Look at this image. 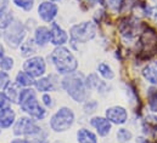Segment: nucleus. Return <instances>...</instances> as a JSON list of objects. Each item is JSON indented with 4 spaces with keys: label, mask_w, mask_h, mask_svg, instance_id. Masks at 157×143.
Here are the masks:
<instances>
[{
    "label": "nucleus",
    "mask_w": 157,
    "mask_h": 143,
    "mask_svg": "<svg viewBox=\"0 0 157 143\" xmlns=\"http://www.w3.org/2000/svg\"><path fill=\"white\" fill-rule=\"evenodd\" d=\"M17 106L26 115L36 119L37 121H43L48 116V109L41 105L38 98V92L34 87L21 89Z\"/></svg>",
    "instance_id": "obj_1"
},
{
    "label": "nucleus",
    "mask_w": 157,
    "mask_h": 143,
    "mask_svg": "<svg viewBox=\"0 0 157 143\" xmlns=\"http://www.w3.org/2000/svg\"><path fill=\"white\" fill-rule=\"evenodd\" d=\"M49 58L59 75L65 76L78 71L79 61L77 60L76 55L72 52V50L67 46L54 47Z\"/></svg>",
    "instance_id": "obj_2"
},
{
    "label": "nucleus",
    "mask_w": 157,
    "mask_h": 143,
    "mask_svg": "<svg viewBox=\"0 0 157 143\" xmlns=\"http://www.w3.org/2000/svg\"><path fill=\"white\" fill-rule=\"evenodd\" d=\"M61 89L77 103H84L89 100L90 90L86 86L85 75L79 72L62 76Z\"/></svg>",
    "instance_id": "obj_3"
},
{
    "label": "nucleus",
    "mask_w": 157,
    "mask_h": 143,
    "mask_svg": "<svg viewBox=\"0 0 157 143\" xmlns=\"http://www.w3.org/2000/svg\"><path fill=\"white\" fill-rule=\"evenodd\" d=\"M76 123V113L71 107L62 106L49 119V129L55 134H63L70 131Z\"/></svg>",
    "instance_id": "obj_4"
},
{
    "label": "nucleus",
    "mask_w": 157,
    "mask_h": 143,
    "mask_svg": "<svg viewBox=\"0 0 157 143\" xmlns=\"http://www.w3.org/2000/svg\"><path fill=\"white\" fill-rule=\"evenodd\" d=\"M70 41L75 44H86L91 41L98 34V24L94 21H84L71 26L70 31Z\"/></svg>",
    "instance_id": "obj_5"
},
{
    "label": "nucleus",
    "mask_w": 157,
    "mask_h": 143,
    "mask_svg": "<svg viewBox=\"0 0 157 143\" xmlns=\"http://www.w3.org/2000/svg\"><path fill=\"white\" fill-rule=\"evenodd\" d=\"M43 127L38 124V121L28 115H22L16 119L12 126V134L16 137L33 138L43 132Z\"/></svg>",
    "instance_id": "obj_6"
},
{
    "label": "nucleus",
    "mask_w": 157,
    "mask_h": 143,
    "mask_svg": "<svg viewBox=\"0 0 157 143\" xmlns=\"http://www.w3.org/2000/svg\"><path fill=\"white\" fill-rule=\"evenodd\" d=\"M27 29L23 22H21L20 20H15V22L6 29L2 32L1 38H2V42L12 49H20V46L22 45V42L27 39Z\"/></svg>",
    "instance_id": "obj_7"
},
{
    "label": "nucleus",
    "mask_w": 157,
    "mask_h": 143,
    "mask_svg": "<svg viewBox=\"0 0 157 143\" xmlns=\"http://www.w3.org/2000/svg\"><path fill=\"white\" fill-rule=\"evenodd\" d=\"M46 60L39 55H34L29 58H26L22 63V71L32 75L34 79H39L46 75Z\"/></svg>",
    "instance_id": "obj_8"
},
{
    "label": "nucleus",
    "mask_w": 157,
    "mask_h": 143,
    "mask_svg": "<svg viewBox=\"0 0 157 143\" xmlns=\"http://www.w3.org/2000/svg\"><path fill=\"white\" fill-rule=\"evenodd\" d=\"M59 5L51 0H44L38 4L37 6V13L41 22L51 24L55 22L56 17L59 16Z\"/></svg>",
    "instance_id": "obj_9"
},
{
    "label": "nucleus",
    "mask_w": 157,
    "mask_h": 143,
    "mask_svg": "<svg viewBox=\"0 0 157 143\" xmlns=\"http://www.w3.org/2000/svg\"><path fill=\"white\" fill-rule=\"evenodd\" d=\"M59 87H61V80L59 78V74H46L36 80L34 89L38 94H46V92H54Z\"/></svg>",
    "instance_id": "obj_10"
},
{
    "label": "nucleus",
    "mask_w": 157,
    "mask_h": 143,
    "mask_svg": "<svg viewBox=\"0 0 157 143\" xmlns=\"http://www.w3.org/2000/svg\"><path fill=\"white\" fill-rule=\"evenodd\" d=\"M119 33L125 39H133L139 34L140 32V23L139 20L134 18V17H127L123 18L118 26Z\"/></svg>",
    "instance_id": "obj_11"
},
{
    "label": "nucleus",
    "mask_w": 157,
    "mask_h": 143,
    "mask_svg": "<svg viewBox=\"0 0 157 143\" xmlns=\"http://www.w3.org/2000/svg\"><path fill=\"white\" fill-rule=\"evenodd\" d=\"M50 44L55 47L59 46H66V44H68L70 41V34L67 31H65L57 22H52L50 26Z\"/></svg>",
    "instance_id": "obj_12"
},
{
    "label": "nucleus",
    "mask_w": 157,
    "mask_h": 143,
    "mask_svg": "<svg viewBox=\"0 0 157 143\" xmlns=\"http://www.w3.org/2000/svg\"><path fill=\"white\" fill-rule=\"evenodd\" d=\"M105 116L111 121L112 125H124L129 119L128 110L123 106L109 107L105 110Z\"/></svg>",
    "instance_id": "obj_13"
},
{
    "label": "nucleus",
    "mask_w": 157,
    "mask_h": 143,
    "mask_svg": "<svg viewBox=\"0 0 157 143\" xmlns=\"http://www.w3.org/2000/svg\"><path fill=\"white\" fill-rule=\"evenodd\" d=\"M89 125L96 131V135L100 137H107L112 130V124L106 116L95 115L89 120Z\"/></svg>",
    "instance_id": "obj_14"
},
{
    "label": "nucleus",
    "mask_w": 157,
    "mask_h": 143,
    "mask_svg": "<svg viewBox=\"0 0 157 143\" xmlns=\"http://www.w3.org/2000/svg\"><path fill=\"white\" fill-rule=\"evenodd\" d=\"M33 39L39 49L48 46L50 44V39H51L50 27L49 26H38L33 32Z\"/></svg>",
    "instance_id": "obj_15"
},
{
    "label": "nucleus",
    "mask_w": 157,
    "mask_h": 143,
    "mask_svg": "<svg viewBox=\"0 0 157 143\" xmlns=\"http://www.w3.org/2000/svg\"><path fill=\"white\" fill-rule=\"evenodd\" d=\"M16 119H17L16 112L13 108H11V106L0 109V129L1 130L11 129L13 126Z\"/></svg>",
    "instance_id": "obj_16"
},
{
    "label": "nucleus",
    "mask_w": 157,
    "mask_h": 143,
    "mask_svg": "<svg viewBox=\"0 0 157 143\" xmlns=\"http://www.w3.org/2000/svg\"><path fill=\"white\" fill-rule=\"evenodd\" d=\"M38 46H37V44L34 42V39H33V36L32 38H27L23 42H22V45L20 46V56H22L23 58H29V57H32V56H34L36 53H37V51H38Z\"/></svg>",
    "instance_id": "obj_17"
},
{
    "label": "nucleus",
    "mask_w": 157,
    "mask_h": 143,
    "mask_svg": "<svg viewBox=\"0 0 157 143\" xmlns=\"http://www.w3.org/2000/svg\"><path fill=\"white\" fill-rule=\"evenodd\" d=\"M36 80L32 75H29L28 73H26L25 71H18L15 75V80L13 82L20 86L21 89H27V87H34Z\"/></svg>",
    "instance_id": "obj_18"
},
{
    "label": "nucleus",
    "mask_w": 157,
    "mask_h": 143,
    "mask_svg": "<svg viewBox=\"0 0 157 143\" xmlns=\"http://www.w3.org/2000/svg\"><path fill=\"white\" fill-rule=\"evenodd\" d=\"M76 138L78 143H99L98 135L88 127H79L76 132Z\"/></svg>",
    "instance_id": "obj_19"
},
{
    "label": "nucleus",
    "mask_w": 157,
    "mask_h": 143,
    "mask_svg": "<svg viewBox=\"0 0 157 143\" xmlns=\"http://www.w3.org/2000/svg\"><path fill=\"white\" fill-rule=\"evenodd\" d=\"M141 74L144 76V79L152 86H157V61L147 63L143 71Z\"/></svg>",
    "instance_id": "obj_20"
},
{
    "label": "nucleus",
    "mask_w": 157,
    "mask_h": 143,
    "mask_svg": "<svg viewBox=\"0 0 157 143\" xmlns=\"http://www.w3.org/2000/svg\"><path fill=\"white\" fill-rule=\"evenodd\" d=\"M15 15L13 11L7 6L4 9H0V31H6L13 22H15Z\"/></svg>",
    "instance_id": "obj_21"
},
{
    "label": "nucleus",
    "mask_w": 157,
    "mask_h": 143,
    "mask_svg": "<svg viewBox=\"0 0 157 143\" xmlns=\"http://www.w3.org/2000/svg\"><path fill=\"white\" fill-rule=\"evenodd\" d=\"M96 72L101 78H104L106 80H112L116 76V74H115L113 69L111 68V66L106 62H100L96 67Z\"/></svg>",
    "instance_id": "obj_22"
},
{
    "label": "nucleus",
    "mask_w": 157,
    "mask_h": 143,
    "mask_svg": "<svg viewBox=\"0 0 157 143\" xmlns=\"http://www.w3.org/2000/svg\"><path fill=\"white\" fill-rule=\"evenodd\" d=\"M4 92H5V95L7 96L9 101L12 105H17L18 103V97H20V92H21V87L20 86H17L15 82H11L6 87V90Z\"/></svg>",
    "instance_id": "obj_23"
},
{
    "label": "nucleus",
    "mask_w": 157,
    "mask_h": 143,
    "mask_svg": "<svg viewBox=\"0 0 157 143\" xmlns=\"http://www.w3.org/2000/svg\"><path fill=\"white\" fill-rule=\"evenodd\" d=\"M85 82H86V86L90 91L93 90H98V87L100 86V84L102 82V80L99 78V74L98 73H90L89 75L85 76Z\"/></svg>",
    "instance_id": "obj_24"
},
{
    "label": "nucleus",
    "mask_w": 157,
    "mask_h": 143,
    "mask_svg": "<svg viewBox=\"0 0 157 143\" xmlns=\"http://www.w3.org/2000/svg\"><path fill=\"white\" fill-rule=\"evenodd\" d=\"M12 1V5L25 12H29L33 10L34 7V4H36V0H11Z\"/></svg>",
    "instance_id": "obj_25"
},
{
    "label": "nucleus",
    "mask_w": 157,
    "mask_h": 143,
    "mask_svg": "<svg viewBox=\"0 0 157 143\" xmlns=\"http://www.w3.org/2000/svg\"><path fill=\"white\" fill-rule=\"evenodd\" d=\"M116 138L118 143H129L133 140V132L125 127H121L116 134Z\"/></svg>",
    "instance_id": "obj_26"
},
{
    "label": "nucleus",
    "mask_w": 157,
    "mask_h": 143,
    "mask_svg": "<svg viewBox=\"0 0 157 143\" xmlns=\"http://www.w3.org/2000/svg\"><path fill=\"white\" fill-rule=\"evenodd\" d=\"M15 67V60L11 56L4 55L2 57H0V71L4 72H11Z\"/></svg>",
    "instance_id": "obj_27"
},
{
    "label": "nucleus",
    "mask_w": 157,
    "mask_h": 143,
    "mask_svg": "<svg viewBox=\"0 0 157 143\" xmlns=\"http://www.w3.org/2000/svg\"><path fill=\"white\" fill-rule=\"evenodd\" d=\"M104 2L106 4L107 9L115 13L121 12L122 7L124 6V1L123 0H104Z\"/></svg>",
    "instance_id": "obj_28"
},
{
    "label": "nucleus",
    "mask_w": 157,
    "mask_h": 143,
    "mask_svg": "<svg viewBox=\"0 0 157 143\" xmlns=\"http://www.w3.org/2000/svg\"><path fill=\"white\" fill-rule=\"evenodd\" d=\"M98 107H99V103L98 101L95 100H88L83 103V110H84V114L86 115H93L96 110H98Z\"/></svg>",
    "instance_id": "obj_29"
},
{
    "label": "nucleus",
    "mask_w": 157,
    "mask_h": 143,
    "mask_svg": "<svg viewBox=\"0 0 157 143\" xmlns=\"http://www.w3.org/2000/svg\"><path fill=\"white\" fill-rule=\"evenodd\" d=\"M40 102H41V105L46 108L48 110H49V109H52V108L55 107V100H54V97L51 96V94H50V92L41 94Z\"/></svg>",
    "instance_id": "obj_30"
},
{
    "label": "nucleus",
    "mask_w": 157,
    "mask_h": 143,
    "mask_svg": "<svg viewBox=\"0 0 157 143\" xmlns=\"http://www.w3.org/2000/svg\"><path fill=\"white\" fill-rule=\"evenodd\" d=\"M147 100H149V108L152 113L157 114V90H151L147 94Z\"/></svg>",
    "instance_id": "obj_31"
},
{
    "label": "nucleus",
    "mask_w": 157,
    "mask_h": 143,
    "mask_svg": "<svg viewBox=\"0 0 157 143\" xmlns=\"http://www.w3.org/2000/svg\"><path fill=\"white\" fill-rule=\"evenodd\" d=\"M79 6L83 11H89L98 4H104V0H78Z\"/></svg>",
    "instance_id": "obj_32"
},
{
    "label": "nucleus",
    "mask_w": 157,
    "mask_h": 143,
    "mask_svg": "<svg viewBox=\"0 0 157 143\" xmlns=\"http://www.w3.org/2000/svg\"><path fill=\"white\" fill-rule=\"evenodd\" d=\"M11 76L7 72L0 71V91H5L6 87L11 84Z\"/></svg>",
    "instance_id": "obj_33"
},
{
    "label": "nucleus",
    "mask_w": 157,
    "mask_h": 143,
    "mask_svg": "<svg viewBox=\"0 0 157 143\" xmlns=\"http://www.w3.org/2000/svg\"><path fill=\"white\" fill-rule=\"evenodd\" d=\"M11 106V102L9 101L7 96L5 95L4 91H0V109L2 108H6V107H10Z\"/></svg>",
    "instance_id": "obj_34"
},
{
    "label": "nucleus",
    "mask_w": 157,
    "mask_h": 143,
    "mask_svg": "<svg viewBox=\"0 0 157 143\" xmlns=\"http://www.w3.org/2000/svg\"><path fill=\"white\" fill-rule=\"evenodd\" d=\"M10 143H31V141L28 138H25V137H16Z\"/></svg>",
    "instance_id": "obj_35"
},
{
    "label": "nucleus",
    "mask_w": 157,
    "mask_h": 143,
    "mask_svg": "<svg viewBox=\"0 0 157 143\" xmlns=\"http://www.w3.org/2000/svg\"><path fill=\"white\" fill-rule=\"evenodd\" d=\"M9 6V0H0V9L7 7Z\"/></svg>",
    "instance_id": "obj_36"
},
{
    "label": "nucleus",
    "mask_w": 157,
    "mask_h": 143,
    "mask_svg": "<svg viewBox=\"0 0 157 143\" xmlns=\"http://www.w3.org/2000/svg\"><path fill=\"white\" fill-rule=\"evenodd\" d=\"M51 1H54V2H61V1H63V0H51Z\"/></svg>",
    "instance_id": "obj_37"
},
{
    "label": "nucleus",
    "mask_w": 157,
    "mask_h": 143,
    "mask_svg": "<svg viewBox=\"0 0 157 143\" xmlns=\"http://www.w3.org/2000/svg\"><path fill=\"white\" fill-rule=\"evenodd\" d=\"M1 131H2V130H1V129H0V135H1Z\"/></svg>",
    "instance_id": "obj_38"
}]
</instances>
